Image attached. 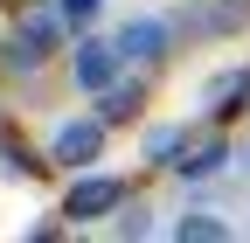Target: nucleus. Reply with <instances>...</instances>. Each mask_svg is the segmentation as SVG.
Returning <instances> with one entry per match:
<instances>
[{
    "label": "nucleus",
    "instance_id": "obj_2",
    "mask_svg": "<svg viewBox=\"0 0 250 243\" xmlns=\"http://www.w3.org/2000/svg\"><path fill=\"white\" fill-rule=\"evenodd\" d=\"M132 195V181H118V174H77L70 181V195H62V229H83V223H104L111 208Z\"/></svg>",
    "mask_w": 250,
    "mask_h": 243
},
{
    "label": "nucleus",
    "instance_id": "obj_5",
    "mask_svg": "<svg viewBox=\"0 0 250 243\" xmlns=\"http://www.w3.org/2000/svg\"><path fill=\"white\" fill-rule=\"evenodd\" d=\"M98 160H104V118H62V125L49 132V167L83 174Z\"/></svg>",
    "mask_w": 250,
    "mask_h": 243
},
{
    "label": "nucleus",
    "instance_id": "obj_11",
    "mask_svg": "<svg viewBox=\"0 0 250 243\" xmlns=\"http://www.w3.org/2000/svg\"><path fill=\"white\" fill-rule=\"evenodd\" d=\"M0 174H7V181H42V174H49V153L35 160L21 139H7V132H0Z\"/></svg>",
    "mask_w": 250,
    "mask_h": 243
},
{
    "label": "nucleus",
    "instance_id": "obj_10",
    "mask_svg": "<svg viewBox=\"0 0 250 243\" xmlns=\"http://www.w3.org/2000/svg\"><path fill=\"white\" fill-rule=\"evenodd\" d=\"M174 243H229V223L223 216H208V208H188V216L167 229Z\"/></svg>",
    "mask_w": 250,
    "mask_h": 243
},
{
    "label": "nucleus",
    "instance_id": "obj_3",
    "mask_svg": "<svg viewBox=\"0 0 250 243\" xmlns=\"http://www.w3.org/2000/svg\"><path fill=\"white\" fill-rule=\"evenodd\" d=\"M62 56H70V83L83 90V98H90V90H104V83L125 70V63H118V49H111V35H98V28H77Z\"/></svg>",
    "mask_w": 250,
    "mask_h": 243
},
{
    "label": "nucleus",
    "instance_id": "obj_9",
    "mask_svg": "<svg viewBox=\"0 0 250 243\" xmlns=\"http://www.w3.org/2000/svg\"><path fill=\"white\" fill-rule=\"evenodd\" d=\"M181 146H188V125H174V118H153V125H139V160H146V167H167Z\"/></svg>",
    "mask_w": 250,
    "mask_h": 243
},
{
    "label": "nucleus",
    "instance_id": "obj_13",
    "mask_svg": "<svg viewBox=\"0 0 250 243\" xmlns=\"http://www.w3.org/2000/svg\"><path fill=\"white\" fill-rule=\"evenodd\" d=\"M49 7H56V14H62V28L77 35V28H98V21H104L111 0H49Z\"/></svg>",
    "mask_w": 250,
    "mask_h": 243
},
{
    "label": "nucleus",
    "instance_id": "obj_8",
    "mask_svg": "<svg viewBox=\"0 0 250 243\" xmlns=\"http://www.w3.org/2000/svg\"><path fill=\"white\" fill-rule=\"evenodd\" d=\"M14 35H21V42H28V49H35L42 63H49V56H62L70 28H62V14H56V7H28V14L14 21Z\"/></svg>",
    "mask_w": 250,
    "mask_h": 243
},
{
    "label": "nucleus",
    "instance_id": "obj_4",
    "mask_svg": "<svg viewBox=\"0 0 250 243\" xmlns=\"http://www.w3.org/2000/svg\"><path fill=\"white\" fill-rule=\"evenodd\" d=\"M146 98H153V70H118L104 90H90V118H104V132L111 125H132V118H146Z\"/></svg>",
    "mask_w": 250,
    "mask_h": 243
},
{
    "label": "nucleus",
    "instance_id": "obj_7",
    "mask_svg": "<svg viewBox=\"0 0 250 243\" xmlns=\"http://www.w3.org/2000/svg\"><path fill=\"white\" fill-rule=\"evenodd\" d=\"M243 111H250V63H236V70H223L208 83V125H229Z\"/></svg>",
    "mask_w": 250,
    "mask_h": 243
},
{
    "label": "nucleus",
    "instance_id": "obj_1",
    "mask_svg": "<svg viewBox=\"0 0 250 243\" xmlns=\"http://www.w3.org/2000/svg\"><path fill=\"white\" fill-rule=\"evenodd\" d=\"M174 21L167 14H132V21H118L111 28V49H118V63L125 70H160L167 56H174Z\"/></svg>",
    "mask_w": 250,
    "mask_h": 243
},
{
    "label": "nucleus",
    "instance_id": "obj_6",
    "mask_svg": "<svg viewBox=\"0 0 250 243\" xmlns=\"http://www.w3.org/2000/svg\"><path fill=\"white\" fill-rule=\"evenodd\" d=\"M236 153H229V139H223V125H215L208 139H195V132H188V146H181V153L167 160V174L181 181V188H202V181H215V174H223Z\"/></svg>",
    "mask_w": 250,
    "mask_h": 243
},
{
    "label": "nucleus",
    "instance_id": "obj_15",
    "mask_svg": "<svg viewBox=\"0 0 250 243\" xmlns=\"http://www.w3.org/2000/svg\"><path fill=\"white\" fill-rule=\"evenodd\" d=\"M236 160H243V174H250V146H243V153H236Z\"/></svg>",
    "mask_w": 250,
    "mask_h": 243
},
{
    "label": "nucleus",
    "instance_id": "obj_12",
    "mask_svg": "<svg viewBox=\"0 0 250 243\" xmlns=\"http://www.w3.org/2000/svg\"><path fill=\"white\" fill-rule=\"evenodd\" d=\"M104 223H111V236H118V243H139V236H153V208H146V202H132V195H125V202L111 208V216H104Z\"/></svg>",
    "mask_w": 250,
    "mask_h": 243
},
{
    "label": "nucleus",
    "instance_id": "obj_14",
    "mask_svg": "<svg viewBox=\"0 0 250 243\" xmlns=\"http://www.w3.org/2000/svg\"><path fill=\"white\" fill-rule=\"evenodd\" d=\"M21 236H28V243H56V236H62V223H28Z\"/></svg>",
    "mask_w": 250,
    "mask_h": 243
}]
</instances>
